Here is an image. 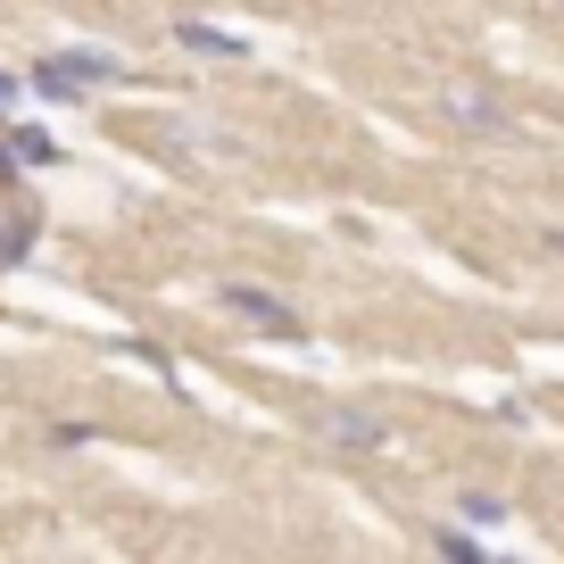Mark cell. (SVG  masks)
I'll return each mask as SVG.
<instances>
[{"mask_svg": "<svg viewBox=\"0 0 564 564\" xmlns=\"http://www.w3.org/2000/svg\"><path fill=\"white\" fill-rule=\"evenodd\" d=\"M556 9H564V0H556Z\"/></svg>", "mask_w": 564, "mask_h": 564, "instance_id": "9c48e42d", "label": "cell"}, {"mask_svg": "<svg viewBox=\"0 0 564 564\" xmlns=\"http://www.w3.org/2000/svg\"><path fill=\"white\" fill-rule=\"evenodd\" d=\"M18 159H34V166H58V141H51V133H18Z\"/></svg>", "mask_w": 564, "mask_h": 564, "instance_id": "52a82bcc", "label": "cell"}, {"mask_svg": "<svg viewBox=\"0 0 564 564\" xmlns=\"http://www.w3.org/2000/svg\"><path fill=\"white\" fill-rule=\"evenodd\" d=\"M457 514H465V523H507V507H498V498H465Z\"/></svg>", "mask_w": 564, "mask_h": 564, "instance_id": "ba28073f", "label": "cell"}, {"mask_svg": "<svg viewBox=\"0 0 564 564\" xmlns=\"http://www.w3.org/2000/svg\"><path fill=\"white\" fill-rule=\"evenodd\" d=\"M25 241H34V225L9 216V225H0V265H25Z\"/></svg>", "mask_w": 564, "mask_h": 564, "instance_id": "8992f818", "label": "cell"}, {"mask_svg": "<svg viewBox=\"0 0 564 564\" xmlns=\"http://www.w3.org/2000/svg\"><path fill=\"white\" fill-rule=\"evenodd\" d=\"M307 432H316L324 448H340V457H373V448H390V423L366 415V406H316Z\"/></svg>", "mask_w": 564, "mask_h": 564, "instance_id": "6da1fadb", "label": "cell"}, {"mask_svg": "<svg viewBox=\"0 0 564 564\" xmlns=\"http://www.w3.org/2000/svg\"><path fill=\"white\" fill-rule=\"evenodd\" d=\"M441 117L457 124V133H507V108H498L490 91H474V84H448L441 91Z\"/></svg>", "mask_w": 564, "mask_h": 564, "instance_id": "277c9868", "label": "cell"}, {"mask_svg": "<svg viewBox=\"0 0 564 564\" xmlns=\"http://www.w3.org/2000/svg\"><path fill=\"white\" fill-rule=\"evenodd\" d=\"M225 307H232L241 324H258V333H274V340H307L300 307H282L274 291H249V282H232V291H225Z\"/></svg>", "mask_w": 564, "mask_h": 564, "instance_id": "3957f363", "label": "cell"}, {"mask_svg": "<svg viewBox=\"0 0 564 564\" xmlns=\"http://www.w3.org/2000/svg\"><path fill=\"white\" fill-rule=\"evenodd\" d=\"M34 84H42V91H91V84H117V58H108V51H58V58H42V67H34Z\"/></svg>", "mask_w": 564, "mask_h": 564, "instance_id": "7a4b0ae2", "label": "cell"}, {"mask_svg": "<svg viewBox=\"0 0 564 564\" xmlns=\"http://www.w3.org/2000/svg\"><path fill=\"white\" fill-rule=\"evenodd\" d=\"M175 42H183V51H199V58H249L241 34H225V25H199V18H183Z\"/></svg>", "mask_w": 564, "mask_h": 564, "instance_id": "5b68a950", "label": "cell"}]
</instances>
